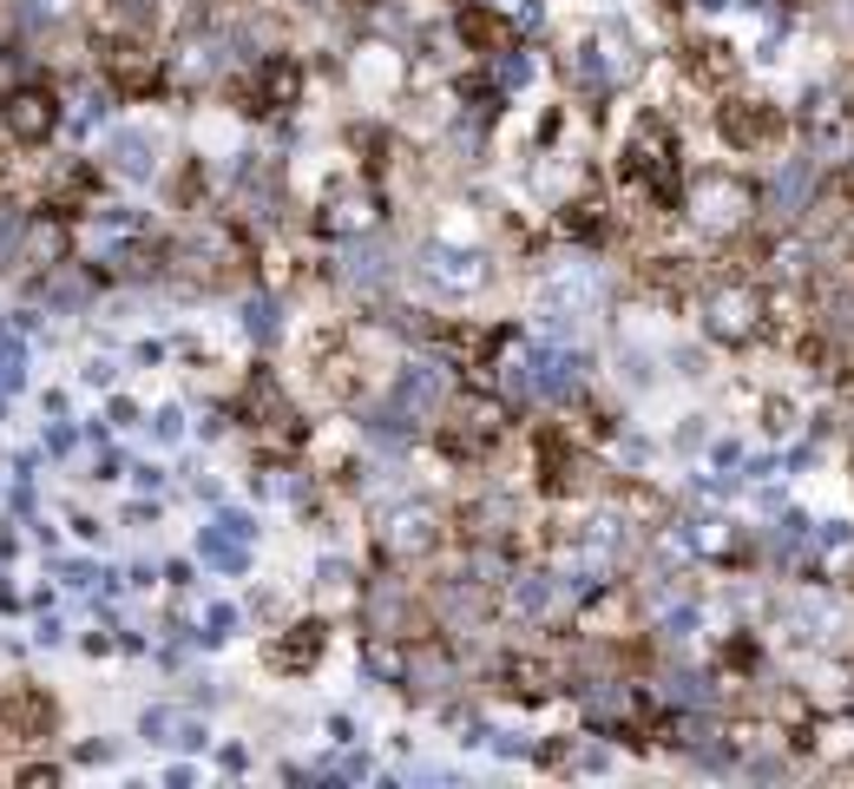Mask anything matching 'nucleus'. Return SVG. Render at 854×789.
<instances>
[{"mask_svg": "<svg viewBox=\"0 0 854 789\" xmlns=\"http://www.w3.org/2000/svg\"><path fill=\"white\" fill-rule=\"evenodd\" d=\"M0 125H7L20 145H39V138L59 125V105H53V92H39V86H13L7 105H0Z\"/></svg>", "mask_w": 854, "mask_h": 789, "instance_id": "1", "label": "nucleus"}, {"mask_svg": "<svg viewBox=\"0 0 854 789\" xmlns=\"http://www.w3.org/2000/svg\"><path fill=\"white\" fill-rule=\"evenodd\" d=\"M112 165H118L125 178H151V171H158V145H151L145 132H118V138H112Z\"/></svg>", "mask_w": 854, "mask_h": 789, "instance_id": "2", "label": "nucleus"}, {"mask_svg": "<svg viewBox=\"0 0 854 789\" xmlns=\"http://www.w3.org/2000/svg\"><path fill=\"white\" fill-rule=\"evenodd\" d=\"M809 184H816V165H809V158H789V165L776 171V184H770V198H776V211L789 217V211H796V204L809 198Z\"/></svg>", "mask_w": 854, "mask_h": 789, "instance_id": "3", "label": "nucleus"}, {"mask_svg": "<svg viewBox=\"0 0 854 789\" xmlns=\"http://www.w3.org/2000/svg\"><path fill=\"white\" fill-rule=\"evenodd\" d=\"M0 724L46 731V724H53V705H46V698H33V691H13V698H0Z\"/></svg>", "mask_w": 854, "mask_h": 789, "instance_id": "4", "label": "nucleus"}, {"mask_svg": "<svg viewBox=\"0 0 854 789\" xmlns=\"http://www.w3.org/2000/svg\"><path fill=\"white\" fill-rule=\"evenodd\" d=\"M428 527H434V520H428V514H421V507H408V514H401V520H395V553H421V546H428V540H434V533H428Z\"/></svg>", "mask_w": 854, "mask_h": 789, "instance_id": "5", "label": "nucleus"}, {"mask_svg": "<svg viewBox=\"0 0 854 789\" xmlns=\"http://www.w3.org/2000/svg\"><path fill=\"white\" fill-rule=\"evenodd\" d=\"M20 250H26V217L13 204H0V270L20 263Z\"/></svg>", "mask_w": 854, "mask_h": 789, "instance_id": "6", "label": "nucleus"}, {"mask_svg": "<svg viewBox=\"0 0 854 789\" xmlns=\"http://www.w3.org/2000/svg\"><path fill=\"white\" fill-rule=\"evenodd\" d=\"M401 395H414V402H441V382H434L428 369H401Z\"/></svg>", "mask_w": 854, "mask_h": 789, "instance_id": "7", "label": "nucleus"}]
</instances>
